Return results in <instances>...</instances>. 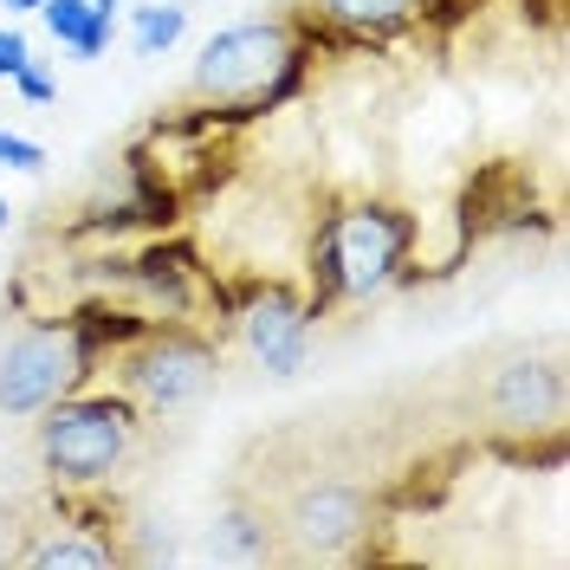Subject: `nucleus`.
Here are the masks:
<instances>
[{
    "label": "nucleus",
    "instance_id": "7ed1b4c3",
    "mask_svg": "<svg viewBox=\"0 0 570 570\" xmlns=\"http://www.w3.org/2000/svg\"><path fill=\"white\" fill-rule=\"evenodd\" d=\"M78 376H85L78 331L33 324V331L7 337L0 344V422H33L39 409H52Z\"/></svg>",
    "mask_w": 570,
    "mask_h": 570
},
{
    "label": "nucleus",
    "instance_id": "2eb2a0df",
    "mask_svg": "<svg viewBox=\"0 0 570 570\" xmlns=\"http://www.w3.org/2000/svg\"><path fill=\"white\" fill-rule=\"evenodd\" d=\"M20 66H27V39L13 33V27H0V78H13Z\"/></svg>",
    "mask_w": 570,
    "mask_h": 570
},
{
    "label": "nucleus",
    "instance_id": "f3484780",
    "mask_svg": "<svg viewBox=\"0 0 570 570\" xmlns=\"http://www.w3.org/2000/svg\"><path fill=\"white\" fill-rule=\"evenodd\" d=\"M7 7H39V0H7Z\"/></svg>",
    "mask_w": 570,
    "mask_h": 570
},
{
    "label": "nucleus",
    "instance_id": "6ab92c4d",
    "mask_svg": "<svg viewBox=\"0 0 570 570\" xmlns=\"http://www.w3.org/2000/svg\"><path fill=\"white\" fill-rule=\"evenodd\" d=\"M98 7H117V0H98Z\"/></svg>",
    "mask_w": 570,
    "mask_h": 570
},
{
    "label": "nucleus",
    "instance_id": "1a4fd4ad",
    "mask_svg": "<svg viewBox=\"0 0 570 570\" xmlns=\"http://www.w3.org/2000/svg\"><path fill=\"white\" fill-rule=\"evenodd\" d=\"M117 558H124L117 538H98L91 525H78V519H46V525H33L27 551H20L27 570H105Z\"/></svg>",
    "mask_w": 570,
    "mask_h": 570
},
{
    "label": "nucleus",
    "instance_id": "f8f14e48",
    "mask_svg": "<svg viewBox=\"0 0 570 570\" xmlns=\"http://www.w3.org/2000/svg\"><path fill=\"white\" fill-rule=\"evenodd\" d=\"M337 20H351V27H390V20H402L415 0H324Z\"/></svg>",
    "mask_w": 570,
    "mask_h": 570
},
{
    "label": "nucleus",
    "instance_id": "6e6552de",
    "mask_svg": "<svg viewBox=\"0 0 570 570\" xmlns=\"http://www.w3.org/2000/svg\"><path fill=\"white\" fill-rule=\"evenodd\" d=\"M240 337L247 351L273 370V376H298L305 370V337H312V318L292 292H259L240 318Z\"/></svg>",
    "mask_w": 570,
    "mask_h": 570
},
{
    "label": "nucleus",
    "instance_id": "f257e3e1",
    "mask_svg": "<svg viewBox=\"0 0 570 570\" xmlns=\"http://www.w3.org/2000/svg\"><path fill=\"white\" fill-rule=\"evenodd\" d=\"M461 415L499 434H538L564 415L558 344H499L461 363Z\"/></svg>",
    "mask_w": 570,
    "mask_h": 570
},
{
    "label": "nucleus",
    "instance_id": "a211bd4d",
    "mask_svg": "<svg viewBox=\"0 0 570 570\" xmlns=\"http://www.w3.org/2000/svg\"><path fill=\"white\" fill-rule=\"evenodd\" d=\"M0 234H7V202H0Z\"/></svg>",
    "mask_w": 570,
    "mask_h": 570
},
{
    "label": "nucleus",
    "instance_id": "20e7f679",
    "mask_svg": "<svg viewBox=\"0 0 570 570\" xmlns=\"http://www.w3.org/2000/svg\"><path fill=\"white\" fill-rule=\"evenodd\" d=\"M273 532L285 538L279 558H344L356 538L370 532V499L344 473L298 480L292 499L273 512Z\"/></svg>",
    "mask_w": 570,
    "mask_h": 570
},
{
    "label": "nucleus",
    "instance_id": "423d86ee",
    "mask_svg": "<svg viewBox=\"0 0 570 570\" xmlns=\"http://www.w3.org/2000/svg\"><path fill=\"white\" fill-rule=\"evenodd\" d=\"M285 59H292V39L273 20L220 27L202 46V59H195V91L202 98H253V91H266L285 71Z\"/></svg>",
    "mask_w": 570,
    "mask_h": 570
},
{
    "label": "nucleus",
    "instance_id": "39448f33",
    "mask_svg": "<svg viewBox=\"0 0 570 570\" xmlns=\"http://www.w3.org/2000/svg\"><path fill=\"white\" fill-rule=\"evenodd\" d=\"M402 247H409V220L390 208H351L324 227V247H318V266H324V285L344 292V298H370L383 292L390 273L402 266Z\"/></svg>",
    "mask_w": 570,
    "mask_h": 570
},
{
    "label": "nucleus",
    "instance_id": "9b49d317",
    "mask_svg": "<svg viewBox=\"0 0 570 570\" xmlns=\"http://www.w3.org/2000/svg\"><path fill=\"white\" fill-rule=\"evenodd\" d=\"M188 27V7L176 0H163V7H137V52L142 59H156V52H169Z\"/></svg>",
    "mask_w": 570,
    "mask_h": 570
},
{
    "label": "nucleus",
    "instance_id": "4468645a",
    "mask_svg": "<svg viewBox=\"0 0 570 570\" xmlns=\"http://www.w3.org/2000/svg\"><path fill=\"white\" fill-rule=\"evenodd\" d=\"M39 163H46V149H39V142L7 137V130H0V169H39Z\"/></svg>",
    "mask_w": 570,
    "mask_h": 570
},
{
    "label": "nucleus",
    "instance_id": "0eeeda50",
    "mask_svg": "<svg viewBox=\"0 0 570 570\" xmlns=\"http://www.w3.org/2000/svg\"><path fill=\"white\" fill-rule=\"evenodd\" d=\"M214 370L220 363H214L208 344H195L181 331H163V337H149V344L124 356V390L156 415H176V409H188V402H202L214 390Z\"/></svg>",
    "mask_w": 570,
    "mask_h": 570
},
{
    "label": "nucleus",
    "instance_id": "f03ea898",
    "mask_svg": "<svg viewBox=\"0 0 570 570\" xmlns=\"http://www.w3.org/2000/svg\"><path fill=\"white\" fill-rule=\"evenodd\" d=\"M33 454L46 466V480L59 487H98L110 473H124L137 454V409L110 402V395H85V402H52L39 409Z\"/></svg>",
    "mask_w": 570,
    "mask_h": 570
},
{
    "label": "nucleus",
    "instance_id": "ddd939ff",
    "mask_svg": "<svg viewBox=\"0 0 570 570\" xmlns=\"http://www.w3.org/2000/svg\"><path fill=\"white\" fill-rule=\"evenodd\" d=\"M27 538H33V505L7 499V505H0V564H20Z\"/></svg>",
    "mask_w": 570,
    "mask_h": 570
},
{
    "label": "nucleus",
    "instance_id": "9d476101",
    "mask_svg": "<svg viewBox=\"0 0 570 570\" xmlns=\"http://www.w3.org/2000/svg\"><path fill=\"white\" fill-rule=\"evenodd\" d=\"M39 13H46L52 39L71 46L78 59H98L110 46V7H98V0H39Z\"/></svg>",
    "mask_w": 570,
    "mask_h": 570
},
{
    "label": "nucleus",
    "instance_id": "dca6fc26",
    "mask_svg": "<svg viewBox=\"0 0 570 570\" xmlns=\"http://www.w3.org/2000/svg\"><path fill=\"white\" fill-rule=\"evenodd\" d=\"M13 85H20L27 98H52V78H46V71H33V66H20V71H13Z\"/></svg>",
    "mask_w": 570,
    "mask_h": 570
}]
</instances>
